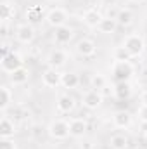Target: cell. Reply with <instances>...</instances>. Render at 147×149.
I'll list each match as a JSON object with an SVG mask.
<instances>
[{"label":"cell","mask_w":147,"mask_h":149,"mask_svg":"<svg viewBox=\"0 0 147 149\" xmlns=\"http://www.w3.org/2000/svg\"><path fill=\"white\" fill-rule=\"evenodd\" d=\"M61 85L68 90H73L80 85V76L73 71H66V73L61 74Z\"/></svg>","instance_id":"20"},{"label":"cell","mask_w":147,"mask_h":149,"mask_svg":"<svg viewBox=\"0 0 147 149\" xmlns=\"http://www.w3.org/2000/svg\"><path fill=\"white\" fill-rule=\"evenodd\" d=\"M88 132V123L85 118H73L69 121V135L74 139H81Z\"/></svg>","instance_id":"10"},{"label":"cell","mask_w":147,"mask_h":149,"mask_svg":"<svg viewBox=\"0 0 147 149\" xmlns=\"http://www.w3.org/2000/svg\"><path fill=\"white\" fill-rule=\"evenodd\" d=\"M102 101H104V95L99 92V90H87L83 95H81V106L83 108H87V109H97V108H101V104H102Z\"/></svg>","instance_id":"6"},{"label":"cell","mask_w":147,"mask_h":149,"mask_svg":"<svg viewBox=\"0 0 147 149\" xmlns=\"http://www.w3.org/2000/svg\"><path fill=\"white\" fill-rule=\"evenodd\" d=\"M112 125H114L116 128H119V130L128 128V127L132 125V114L128 111H125V109L116 111L112 114Z\"/></svg>","instance_id":"16"},{"label":"cell","mask_w":147,"mask_h":149,"mask_svg":"<svg viewBox=\"0 0 147 149\" xmlns=\"http://www.w3.org/2000/svg\"><path fill=\"white\" fill-rule=\"evenodd\" d=\"M55 106H57V111L59 113L68 114V113H71L74 109V106H76V99H74L71 94H62V95L57 97Z\"/></svg>","instance_id":"13"},{"label":"cell","mask_w":147,"mask_h":149,"mask_svg":"<svg viewBox=\"0 0 147 149\" xmlns=\"http://www.w3.org/2000/svg\"><path fill=\"white\" fill-rule=\"evenodd\" d=\"M112 59L114 61H132V56L123 45H119V47H116L112 50Z\"/></svg>","instance_id":"26"},{"label":"cell","mask_w":147,"mask_h":149,"mask_svg":"<svg viewBox=\"0 0 147 149\" xmlns=\"http://www.w3.org/2000/svg\"><path fill=\"white\" fill-rule=\"evenodd\" d=\"M12 101H14L12 90H10L7 85H2V87H0V109H2V111H7L9 106L12 104Z\"/></svg>","instance_id":"21"},{"label":"cell","mask_w":147,"mask_h":149,"mask_svg":"<svg viewBox=\"0 0 147 149\" xmlns=\"http://www.w3.org/2000/svg\"><path fill=\"white\" fill-rule=\"evenodd\" d=\"M142 142H144V146L147 148V134H144V139H142Z\"/></svg>","instance_id":"35"},{"label":"cell","mask_w":147,"mask_h":149,"mask_svg":"<svg viewBox=\"0 0 147 149\" xmlns=\"http://www.w3.org/2000/svg\"><path fill=\"white\" fill-rule=\"evenodd\" d=\"M128 146H130V141L121 132H116V134H112L109 137V148L111 149H128Z\"/></svg>","instance_id":"19"},{"label":"cell","mask_w":147,"mask_h":149,"mask_svg":"<svg viewBox=\"0 0 147 149\" xmlns=\"http://www.w3.org/2000/svg\"><path fill=\"white\" fill-rule=\"evenodd\" d=\"M123 47L130 52V56H132V59H133V57L142 56V52H144V49H146V43H144V38L140 37V35L130 33V35H126L125 40H123Z\"/></svg>","instance_id":"2"},{"label":"cell","mask_w":147,"mask_h":149,"mask_svg":"<svg viewBox=\"0 0 147 149\" xmlns=\"http://www.w3.org/2000/svg\"><path fill=\"white\" fill-rule=\"evenodd\" d=\"M23 57H21V54H17V52H10L9 56H5V57H2V61H0V66H2V71L7 74L14 73L16 70H19V68H23Z\"/></svg>","instance_id":"5"},{"label":"cell","mask_w":147,"mask_h":149,"mask_svg":"<svg viewBox=\"0 0 147 149\" xmlns=\"http://www.w3.org/2000/svg\"><path fill=\"white\" fill-rule=\"evenodd\" d=\"M9 78H10V83L12 85H24L28 81V78H30V71L23 66V68H19L14 73L9 74Z\"/></svg>","instance_id":"22"},{"label":"cell","mask_w":147,"mask_h":149,"mask_svg":"<svg viewBox=\"0 0 147 149\" xmlns=\"http://www.w3.org/2000/svg\"><path fill=\"white\" fill-rule=\"evenodd\" d=\"M107 85V80H106V76L104 74H94L92 78H90V87L94 88V90H102L104 87Z\"/></svg>","instance_id":"27"},{"label":"cell","mask_w":147,"mask_h":149,"mask_svg":"<svg viewBox=\"0 0 147 149\" xmlns=\"http://www.w3.org/2000/svg\"><path fill=\"white\" fill-rule=\"evenodd\" d=\"M130 2H135V3H144L146 0H130Z\"/></svg>","instance_id":"36"},{"label":"cell","mask_w":147,"mask_h":149,"mask_svg":"<svg viewBox=\"0 0 147 149\" xmlns=\"http://www.w3.org/2000/svg\"><path fill=\"white\" fill-rule=\"evenodd\" d=\"M14 35H16V40L19 43H31L35 40V28L30 23H23V24L16 26Z\"/></svg>","instance_id":"7"},{"label":"cell","mask_w":147,"mask_h":149,"mask_svg":"<svg viewBox=\"0 0 147 149\" xmlns=\"http://www.w3.org/2000/svg\"><path fill=\"white\" fill-rule=\"evenodd\" d=\"M0 149H16V144L12 139H2L0 141Z\"/></svg>","instance_id":"28"},{"label":"cell","mask_w":147,"mask_h":149,"mask_svg":"<svg viewBox=\"0 0 147 149\" xmlns=\"http://www.w3.org/2000/svg\"><path fill=\"white\" fill-rule=\"evenodd\" d=\"M116 28H118V21L116 19H111V17H104L102 21H101V24H99V31L101 33H104V35H111V33H114L116 31Z\"/></svg>","instance_id":"25"},{"label":"cell","mask_w":147,"mask_h":149,"mask_svg":"<svg viewBox=\"0 0 147 149\" xmlns=\"http://www.w3.org/2000/svg\"><path fill=\"white\" fill-rule=\"evenodd\" d=\"M137 116L140 118V121H147V106H140L139 109H137Z\"/></svg>","instance_id":"29"},{"label":"cell","mask_w":147,"mask_h":149,"mask_svg":"<svg viewBox=\"0 0 147 149\" xmlns=\"http://www.w3.org/2000/svg\"><path fill=\"white\" fill-rule=\"evenodd\" d=\"M104 19V16L101 14V10L97 9H87L83 12V23L88 26V28H99L101 21Z\"/></svg>","instance_id":"14"},{"label":"cell","mask_w":147,"mask_h":149,"mask_svg":"<svg viewBox=\"0 0 147 149\" xmlns=\"http://www.w3.org/2000/svg\"><path fill=\"white\" fill-rule=\"evenodd\" d=\"M116 21H118V26L126 28V26H130L133 23V12L130 9H126V7H123V9H119V14H118Z\"/></svg>","instance_id":"24"},{"label":"cell","mask_w":147,"mask_h":149,"mask_svg":"<svg viewBox=\"0 0 147 149\" xmlns=\"http://www.w3.org/2000/svg\"><path fill=\"white\" fill-rule=\"evenodd\" d=\"M111 73L114 81H130L135 74V66L132 64V61H114Z\"/></svg>","instance_id":"1"},{"label":"cell","mask_w":147,"mask_h":149,"mask_svg":"<svg viewBox=\"0 0 147 149\" xmlns=\"http://www.w3.org/2000/svg\"><path fill=\"white\" fill-rule=\"evenodd\" d=\"M140 130L144 134H147V121H140Z\"/></svg>","instance_id":"34"},{"label":"cell","mask_w":147,"mask_h":149,"mask_svg":"<svg viewBox=\"0 0 147 149\" xmlns=\"http://www.w3.org/2000/svg\"><path fill=\"white\" fill-rule=\"evenodd\" d=\"M73 28L71 26H68V24H64V26H59V28H55V31H54V42L57 43V45H66V43H69L71 40H73Z\"/></svg>","instance_id":"12"},{"label":"cell","mask_w":147,"mask_h":149,"mask_svg":"<svg viewBox=\"0 0 147 149\" xmlns=\"http://www.w3.org/2000/svg\"><path fill=\"white\" fill-rule=\"evenodd\" d=\"M66 63H68V54H66V50H62V49H54V50L49 54V57H47L49 68H54V70L64 68Z\"/></svg>","instance_id":"8"},{"label":"cell","mask_w":147,"mask_h":149,"mask_svg":"<svg viewBox=\"0 0 147 149\" xmlns=\"http://www.w3.org/2000/svg\"><path fill=\"white\" fill-rule=\"evenodd\" d=\"M76 52H78L81 57H92V56H95V52H97V45H95V42L90 40V38H81V40H78V43H76Z\"/></svg>","instance_id":"11"},{"label":"cell","mask_w":147,"mask_h":149,"mask_svg":"<svg viewBox=\"0 0 147 149\" xmlns=\"http://www.w3.org/2000/svg\"><path fill=\"white\" fill-rule=\"evenodd\" d=\"M0 17H2V23H9L10 19L16 17V7L9 2H3L0 7Z\"/></svg>","instance_id":"23"},{"label":"cell","mask_w":147,"mask_h":149,"mask_svg":"<svg viewBox=\"0 0 147 149\" xmlns=\"http://www.w3.org/2000/svg\"><path fill=\"white\" fill-rule=\"evenodd\" d=\"M112 92H114L116 99H119V101L130 99L132 97V85H130V81H116Z\"/></svg>","instance_id":"18"},{"label":"cell","mask_w":147,"mask_h":149,"mask_svg":"<svg viewBox=\"0 0 147 149\" xmlns=\"http://www.w3.org/2000/svg\"><path fill=\"white\" fill-rule=\"evenodd\" d=\"M61 74L62 73H59L54 68H47L42 73V85L47 88H57L61 85Z\"/></svg>","instance_id":"9"},{"label":"cell","mask_w":147,"mask_h":149,"mask_svg":"<svg viewBox=\"0 0 147 149\" xmlns=\"http://www.w3.org/2000/svg\"><path fill=\"white\" fill-rule=\"evenodd\" d=\"M9 30H7V23H2V37H7L9 33H7Z\"/></svg>","instance_id":"33"},{"label":"cell","mask_w":147,"mask_h":149,"mask_svg":"<svg viewBox=\"0 0 147 149\" xmlns=\"http://www.w3.org/2000/svg\"><path fill=\"white\" fill-rule=\"evenodd\" d=\"M68 19H69V16H68V12L62 9V7H54V9H50L49 12H47V17H45V21L55 30V28H59V26H64L66 23H68Z\"/></svg>","instance_id":"4"},{"label":"cell","mask_w":147,"mask_h":149,"mask_svg":"<svg viewBox=\"0 0 147 149\" xmlns=\"http://www.w3.org/2000/svg\"><path fill=\"white\" fill-rule=\"evenodd\" d=\"M140 102H142L144 106H147V90H144V92L140 94Z\"/></svg>","instance_id":"32"},{"label":"cell","mask_w":147,"mask_h":149,"mask_svg":"<svg viewBox=\"0 0 147 149\" xmlns=\"http://www.w3.org/2000/svg\"><path fill=\"white\" fill-rule=\"evenodd\" d=\"M118 14H119V9H116V7L107 9V17H111V19H118Z\"/></svg>","instance_id":"30"},{"label":"cell","mask_w":147,"mask_h":149,"mask_svg":"<svg viewBox=\"0 0 147 149\" xmlns=\"http://www.w3.org/2000/svg\"><path fill=\"white\" fill-rule=\"evenodd\" d=\"M49 135L55 141H64L69 137V121L66 120H54L50 121L49 128H47Z\"/></svg>","instance_id":"3"},{"label":"cell","mask_w":147,"mask_h":149,"mask_svg":"<svg viewBox=\"0 0 147 149\" xmlns=\"http://www.w3.org/2000/svg\"><path fill=\"white\" fill-rule=\"evenodd\" d=\"M16 134V123L9 116H2L0 120V139H12Z\"/></svg>","instance_id":"15"},{"label":"cell","mask_w":147,"mask_h":149,"mask_svg":"<svg viewBox=\"0 0 147 149\" xmlns=\"http://www.w3.org/2000/svg\"><path fill=\"white\" fill-rule=\"evenodd\" d=\"M9 54H10L9 43H7V42H2V57H5V56H9Z\"/></svg>","instance_id":"31"},{"label":"cell","mask_w":147,"mask_h":149,"mask_svg":"<svg viewBox=\"0 0 147 149\" xmlns=\"http://www.w3.org/2000/svg\"><path fill=\"white\" fill-rule=\"evenodd\" d=\"M45 17H47V14H45V10H43L42 5H30V7L26 9V19H28L30 24L42 23Z\"/></svg>","instance_id":"17"}]
</instances>
